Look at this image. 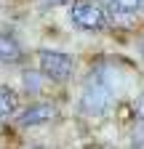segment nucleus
I'll return each mask as SVG.
<instances>
[{
    "label": "nucleus",
    "mask_w": 144,
    "mask_h": 149,
    "mask_svg": "<svg viewBox=\"0 0 144 149\" xmlns=\"http://www.w3.org/2000/svg\"><path fill=\"white\" fill-rule=\"evenodd\" d=\"M115 83H112V72L107 67H96L83 83L80 93V112L85 117H101L110 112L115 104Z\"/></svg>",
    "instance_id": "1"
},
{
    "label": "nucleus",
    "mask_w": 144,
    "mask_h": 149,
    "mask_svg": "<svg viewBox=\"0 0 144 149\" xmlns=\"http://www.w3.org/2000/svg\"><path fill=\"white\" fill-rule=\"evenodd\" d=\"M40 72L43 77L53 80V83H67L75 72V61H72L69 53H59V51H40Z\"/></svg>",
    "instance_id": "2"
},
{
    "label": "nucleus",
    "mask_w": 144,
    "mask_h": 149,
    "mask_svg": "<svg viewBox=\"0 0 144 149\" xmlns=\"http://www.w3.org/2000/svg\"><path fill=\"white\" fill-rule=\"evenodd\" d=\"M69 22L75 27H80V29H104L107 27V13L94 0H72Z\"/></svg>",
    "instance_id": "3"
},
{
    "label": "nucleus",
    "mask_w": 144,
    "mask_h": 149,
    "mask_svg": "<svg viewBox=\"0 0 144 149\" xmlns=\"http://www.w3.org/2000/svg\"><path fill=\"white\" fill-rule=\"evenodd\" d=\"M53 117H56V107L53 104H32L19 115V123L22 125H40V123H48Z\"/></svg>",
    "instance_id": "4"
},
{
    "label": "nucleus",
    "mask_w": 144,
    "mask_h": 149,
    "mask_svg": "<svg viewBox=\"0 0 144 149\" xmlns=\"http://www.w3.org/2000/svg\"><path fill=\"white\" fill-rule=\"evenodd\" d=\"M19 59H22V45H19V40H16L13 35H8V32H0V61L16 64Z\"/></svg>",
    "instance_id": "5"
},
{
    "label": "nucleus",
    "mask_w": 144,
    "mask_h": 149,
    "mask_svg": "<svg viewBox=\"0 0 144 149\" xmlns=\"http://www.w3.org/2000/svg\"><path fill=\"white\" fill-rule=\"evenodd\" d=\"M115 13H139L144 8V0H104Z\"/></svg>",
    "instance_id": "6"
},
{
    "label": "nucleus",
    "mask_w": 144,
    "mask_h": 149,
    "mask_svg": "<svg viewBox=\"0 0 144 149\" xmlns=\"http://www.w3.org/2000/svg\"><path fill=\"white\" fill-rule=\"evenodd\" d=\"M11 112H16V93L6 85H0V117L11 115Z\"/></svg>",
    "instance_id": "7"
},
{
    "label": "nucleus",
    "mask_w": 144,
    "mask_h": 149,
    "mask_svg": "<svg viewBox=\"0 0 144 149\" xmlns=\"http://www.w3.org/2000/svg\"><path fill=\"white\" fill-rule=\"evenodd\" d=\"M131 144L134 146H144V117H139L134 130H131Z\"/></svg>",
    "instance_id": "8"
},
{
    "label": "nucleus",
    "mask_w": 144,
    "mask_h": 149,
    "mask_svg": "<svg viewBox=\"0 0 144 149\" xmlns=\"http://www.w3.org/2000/svg\"><path fill=\"white\" fill-rule=\"evenodd\" d=\"M24 83H27V88H32V93L38 91V77H32V74H24Z\"/></svg>",
    "instance_id": "9"
},
{
    "label": "nucleus",
    "mask_w": 144,
    "mask_h": 149,
    "mask_svg": "<svg viewBox=\"0 0 144 149\" xmlns=\"http://www.w3.org/2000/svg\"><path fill=\"white\" fill-rule=\"evenodd\" d=\"M67 0H40V6L43 8H53V6H64Z\"/></svg>",
    "instance_id": "10"
},
{
    "label": "nucleus",
    "mask_w": 144,
    "mask_h": 149,
    "mask_svg": "<svg viewBox=\"0 0 144 149\" xmlns=\"http://www.w3.org/2000/svg\"><path fill=\"white\" fill-rule=\"evenodd\" d=\"M136 112H139V115L144 117V93H141V96L136 99Z\"/></svg>",
    "instance_id": "11"
},
{
    "label": "nucleus",
    "mask_w": 144,
    "mask_h": 149,
    "mask_svg": "<svg viewBox=\"0 0 144 149\" xmlns=\"http://www.w3.org/2000/svg\"><path fill=\"white\" fill-rule=\"evenodd\" d=\"M141 53H144V43H141Z\"/></svg>",
    "instance_id": "12"
}]
</instances>
